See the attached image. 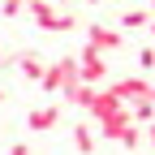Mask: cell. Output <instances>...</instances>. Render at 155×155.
Here are the masks:
<instances>
[{"mask_svg":"<svg viewBox=\"0 0 155 155\" xmlns=\"http://www.w3.org/2000/svg\"><path fill=\"white\" fill-rule=\"evenodd\" d=\"M26 13L35 17V26H43V30H52V35H69V30L78 26V17H73V13L52 9L48 0H26Z\"/></svg>","mask_w":155,"mask_h":155,"instance_id":"1","label":"cell"},{"mask_svg":"<svg viewBox=\"0 0 155 155\" xmlns=\"http://www.w3.org/2000/svg\"><path fill=\"white\" fill-rule=\"evenodd\" d=\"M78 82V56H61V61H52L43 69V78H39V86H43L48 95H61Z\"/></svg>","mask_w":155,"mask_h":155,"instance_id":"2","label":"cell"},{"mask_svg":"<svg viewBox=\"0 0 155 155\" xmlns=\"http://www.w3.org/2000/svg\"><path fill=\"white\" fill-rule=\"evenodd\" d=\"M108 78V65H104V52H95L91 43L78 52V82H86V86H99Z\"/></svg>","mask_w":155,"mask_h":155,"instance_id":"3","label":"cell"},{"mask_svg":"<svg viewBox=\"0 0 155 155\" xmlns=\"http://www.w3.org/2000/svg\"><path fill=\"white\" fill-rule=\"evenodd\" d=\"M108 91H112L121 104H138V99H151V82H147L142 73H134V78H116V82H112Z\"/></svg>","mask_w":155,"mask_h":155,"instance_id":"4","label":"cell"},{"mask_svg":"<svg viewBox=\"0 0 155 155\" xmlns=\"http://www.w3.org/2000/svg\"><path fill=\"white\" fill-rule=\"evenodd\" d=\"M86 43L95 52H116V48L125 43V35L116 30V26H99V22H95V26H86Z\"/></svg>","mask_w":155,"mask_h":155,"instance_id":"5","label":"cell"},{"mask_svg":"<svg viewBox=\"0 0 155 155\" xmlns=\"http://www.w3.org/2000/svg\"><path fill=\"white\" fill-rule=\"evenodd\" d=\"M121 108H125V104H121V99H116V95H112L108 86H95V99L86 104V112L95 116V121H108V116H116V112H121Z\"/></svg>","mask_w":155,"mask_h":155,"instance_id":"6","label":"cell"},{"mask_svg":"<svg viewBox=\"0 0 155 155\" xmlns=\"http://www.w3.org/2000/svg\"><path fill=\"white\" fill-rule=\"evenodd\" d=\"M56 121H61V108L56 104H43V108H30V116H26V125L35 129V134H48Z\"/></svg>","mask_w":155,"mask_h":155,"instance_id":"7","label":"cell"},{"mask_svg":"<svg viewBox=\"0 0 155 155\" xmlns=\"http://www.w3.org/2000/svg\"><path fill=\"white\" fill-rule=\"evenodd\" d=\"M17 69H22V78H30V82H39V78H43V61H39V56L35 52H22V56H17Z\"/></svg>","mask_w":155,"mask_h":155,"instance_id":"8","label":"cell"},{"mask_svg":"<svg viewBox=\"0 0 155 155\" xmlns=\"http://www.w3.org/2000/svg\"><path fill=\"white\" fill-rule=\"evenodd\" d=\"M151 9H125L121 13V30H142V26H151Z\"/></svg>","mask_w":155,"mask_h":155,"instance_id":"9","label":"cell"},{"mask_svg":"<svg viewBox=\"0 0 155 155\" xmlns=\"http://www.w3.org/2000/svg\"><path fill=\"white\" fill-rule=\"evenodd\" d=\"M73 142H78V151H82V155H91V151H95V134H91V125H86V121L73 129Z\"/></svg>","mask_w":155,"mask_h":155,"instance_id":"10","label":"cell"},{"mask_svg":"<svg viewBox=\"0 0 155 155\" xmlns=\"http://www.w3.org/2000/svg\"><path fill=\"white\" fill-rule=\"evenodd\" d=\"M138 142H142V129H138V125H129V129H125V138H121V147H129V151H134Z\"/></svg>","mask_w":155,"mask_h":155,"instance_id":"11","label":"cell"},{"mask_svg":"<svg viewBox=\"0 0 155 155\" xmlns=\"http://www.w3.org/2000/svg\"><path fill=\"white\" fill-rule=\"evenodd\" d=\"M22 9H26V0H5V17H17Z\"/></svg>","mask_w":155,"mask_h":155,"instance_id":"12","label":"cell"},{"mask_svg":"<svg viewBox=\"0 0 155 155\" xmlns=\"http://www.w3.org/2000/svg\"><path fill=\"white\" fill-rule=\"evenodd\" d=\"M138 65H142V69L155 65V48H142V52H138Z\"/></svg>","mask_w":155,"mask_h":155,"instance_id":"13","label":"cell"},{"mask_svg":"<svg viewBox=\"0 0 155 155\" xmlns=\"http://www.w3.org/2000/svg\"><path fill=\"white\" fill-rule=\"evenodd\" d=\"M9 155H30V147H26V142H13V151H9Z\"/></svg>","mask_w":155,"mask_h":155,"instance_id":"14","label":"cell"},{"mask_svg":"<svg viewBox=\"0 0 155 155\" xmlns=\"http://www.w3.org/2000/svg\"><path fill=\"white\" fill-rule=\"evenodd\" d=\"M5 99H9V95H5V86H0V104H5Z\"/></svg>","mask_w":155,"mask_h":155,"instance_id":"15","label":"cell"},{"mask_svg":"<svg viewBox=\"0 0 155 155\" xmlns=\"http://www.w3.org/2000/svg\"><path fill=\"white\" fill-rule=\"evenodd\" d=\"M86 5H104V0H86Z\"/></svg>","mask_w":155,"mask_h":155,"instance_id":"16","label":"cell"},{"mask_svg":"<svg viewBox=\"0 0 155 155\" xmlns=\"http://www.w3.org/2000/svg\"><path fill=\"white\" fill-rule=\"evenodd\" d=\"M0 65H5V52H0Z\"/></svg>","mask_w":155,"mask_h":155,"instance_id":"17","label":"cell"},{"mask_svg":"<svg viewBox=\"0 0 155 155\" xmlns=\"http://www.w3.org/2000/svg\"><path fill=\"white\" fill-rule=\"evenodd\" d=\"M151 99H155V86H151Z\"/></svg>","mask_w":155,"mask_h":155,"instance_id":"18","label":"cell"},{"mask_svg":"<svg viewBox=\"0 0 155 155\" xmlns=\"http://www.w3.org/2000/svg\"><path fill=\"white\" fill-rule=\"evenodd\" d=\"M151 30H155V17H151Z\"/></svg>","mask_w":155,"mask_h":155,"instance_id":"19","label":"cell"},{"mask_svg":"<svg viewBox=\"0 0 155 155\" xmlns=\"http://www.w3.org/2000/svg\"><path fill=\"white\" fill-rule=\"evenodd\" d=\"M151 9H155V0H151Z\"/></svg>","mask_w":155,"mask_h":155,"instance_id":"20","label":"cell"}]
</instances>
